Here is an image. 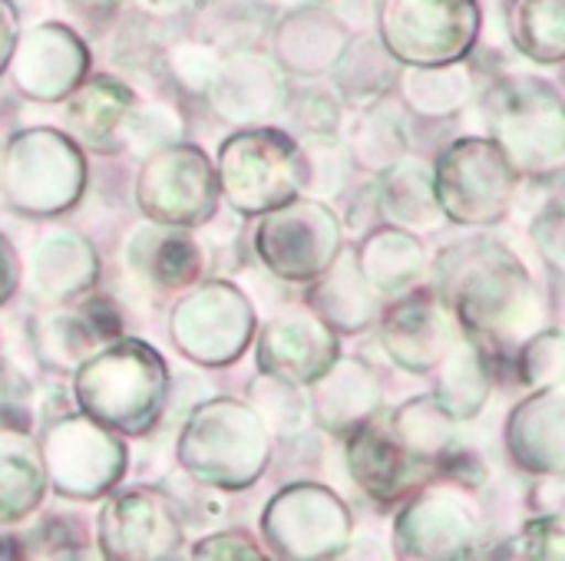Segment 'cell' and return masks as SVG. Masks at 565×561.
<instances>
[{
    "label": "cell",
    "instance_id": "obj_12",
    "mask_svg": "<svg viewBox=\"0 0 565 561\" xmlns=\"http://www.w3.org/2000/svg\"><path fill=\"white\" fill-rule=\"evenodd\" d=\"M262 532L278 559H338L351 546V513L331 489L291 486L268 503Z\"/></svg>",
    "mask_w": 565,
    "mask_h": 561
},
{
    "label": "cell",
    "instance_id": "obj_7",
    "mask_svg": "<svg viewBox=\"0 0 565 561\" xmlns=\"http://www.w3.org/2000/svg\"><path fill=\"white\" fill-rule=\"evenodd\" d=\"M377 40L401 66L463 63L480 36L477 0H374Z\"/></svg>",
    "mask_w": 565,
    "mask_h": 561
},
{
    "label": "cell",
    "instance_id": "obj_35",
    "mask_svg": "<svg viewBox=\"0 0 565 561\" xmlns=\"http://www.w3.org/2000/svg\"><path fill=\"white\" fill-rule=\"evenodd\" d=\"M404 103L420 116H450L470 96V73L460 63L444 66H411L401 76Z\"/></svg>",
    "mask_w": 565,
    "mask_h": 561
},
{
    "label": "cell",
    "instance_id": "obj_32",
    "mask_svg": "<svg viewBox=\"0 0 565 561\" xmlns=\"http://www.w3.org/2000/svg\"><path fill=\"white\" fill-rule=\"evenodd\" d=\"M460 420H454L440 403L437 397H417L411 403H404L394 420H391V430L397 433V440L420 460L434 463L437 473L440 466L460 450Z\"/></svg>",
    "mask_w": 565,
    "mask_h": 561
},
{
    "label": "cell",
    "instance_id": "obj_33",
    "mask_svg": "<svg viewBox=\"0 0 565 561\" xmlns=\"http://www.w3.org/2000/svg\"><path fill=\"white\" fill-rule=\"evenodd\" d=\"M507 30L523 56L559 66L565 56V0H510Z\"/></svg>",
    "mask_w": 565,
    "mask_h": 561
},
{
    "label": "cell",
    "instance_id": "obj_41",
    "mask_svg": "<svg viewBox=\"0 0 565 561\" xmlns=\"http://www.w3.org/2000/svg\"><path fill=\"white\" fill-rule=\"evenodd\" d=\"M179 129H182L179 126V116L169 106H162V103H149V106L136 109V112L129 106V112L122 119L126 142L132 149L146 152V155L156 152V149H162V145H172L179 139Z\"/></svg>",
    "mask_w": 565,
    "mask_h": 561
},
{
    "label": "cell",
    "instance_id": "obj_26",
    "mask_svg": "<svg viewBox=\"0 0 565 561\" xmlns=\"http://www.w3.org/2000/svg\"><path fill=\"white\" fill-rule=\"evenodd\" d=\"M354 261H358L361 278L381 298H394V294H404L424 274L427 251L414 231L384 225L361 241V248L354 251Z\"/></svg>",
    "mask_w": 565,
    "mask_h": 561
},
{
    "label": "cell",
    "instance_id": "obj_43",
    "mask_svg": "<svg viewBox=\"0 0 565 561\" xmlns=\"http://www.w3.org/2000/svg\"><path fill=\"white\" fill-rule=\"evenodd\" d=\"M0 430H30V380L0 360Z\"/></svg>",
    "mask_w": 565,
    "mask_h": 561
},
{
    "label": "cell",
    "instance_id": "obj_24",
    "mask_svg": "<svg viewBox=\"0 0 565 561\" xmlns=\"http://www.w3.org/2000/svg\"><path fill=\"white\" fill-rule=\"evenodd\" d=\"M381 294L361 278L354 255H338L324 274L315 278L308 291V308L334 331V334H354L371 327L381 317Z\"/></svg>",
    "mask_w": 565,
    "mask_h": 561
},
{
    "label": "cell",
    "instance_id": "obj_29",
    "mask_svg": "<svg viewBox=\"0 0 565 561\" xmlns=\"http://www.w3.org/2000/svg\"><path fill=\"white\" fill-rule=\"evenodd\" d=\"M40 446L23 430H0V526L23 522L43 499Z\"/></svg>",
    "mask_w": 565,
    "mask_h": 561
},
{
    "label": "cell",
    "instance_id": "obj_14",
    "mask_svg": "<svg viewBox=\"0 0 565 561\" xmlns=\"http://www.w3.org/2000/svg\"><path fill=\"white\" fill-rule=\"evenodd\" d=\"M96 542L109 561L172 559L182 546V516L159 489H126L103 506Z\"/></svg>",
    "mask_w": 565,
    "mask_h": 561
},
{
    "label": "cell",
    "instance_id": "obj_11",
    "mask_svg": "<svg viewBox=\"0 0 565 561\" xmlns=\"http://www.w3.org/2000/svg\"><path fill=\"white\" fill-rule=\"evenodd\" d=\"M46 479L70 499H96L122 479L126 446L86 413H60L40 443Z\"/></svg>",
    "mask_w": 565,
    "mask_h": 561
},
{
    "label": "cell",
    "instance_id": "obj_19",
    "mask_svg": "<svg viewBox=\"0 0 565 561\" xmlns=\"http://www.w3.org/2000/svg\"><path fill=\"white\" fill-rule=\"evenodd\" d=\"M338 360V334L311 311L295 308L275 317L258 341V367L295 387H311Z\"/></svg>",
    "mask_w": 565,
    "mask_h": 561
},
{
    "label": "cell",
    "instance_id": "obj_49",
    "mask_svg": "<svg viewBox=\"0 0 565 561\" xmlns=\"http://www.w3.org/2000/svg\"><path fill=\"white\" fill-rule=\"evenodd\" d=\"M17 278H20L17 251H13V245L0 235V304L17 291Z\"/></svg>",
    "mask_w": 565,
    "mask_h": 561
},
{
    "label": "cell",
    "instance_id": "obj_23",
    "mask_svg": "<svg viewBox=\"0 0 565 561\" xmlns=\"http://www.w3.org/2000/svg\"><path fill=\"white\" fill-rule=\"evenodd\" d=\"M126 258L139 278H146L149 284L166 288V291L195 284L205 268L202 248L189 235V228H172V225H159V222L139 228L129 238Z\"/></svg>",
    "mask_w": 565,
    "mask_h": 561
},
{
    "label": "cell",
    "instance_id": "obj_20",
    "mask_svg": "<svg viewBox=\"0 0 565 561\" xmlns=\"http://www.w3.org/2000/svg\"><path fill=\"white\" fill-rule=\"evenodd\" d=\"M563 384L540 387L530 400H523L507 423V446L520 470L536 476H563Z\"/></svg>",
    "mask_w": 565,
    "mask_h": 561
},
{
    "label": "cell",
    "instance_id": "obj_47",
    "mask_svg": "<svg viewBox=\"0 0 565 561\" xmlns=\"http://www.w3.org/2000/svg\"><path fill=\"white\" fill-rule=\"evenodd\" d=\"M298 119L305 122V129L308 132H331L334 126H338V106L328 99V96H321V93H311L305 103H301V109H298Z\"/></svg>",
    "mask_w": 565,
    "mask_h": 561
},
{
    "label": "cell",
    "instance_id": "obj_5",
    "mask_svg": "<svg viewBox=\"0 0 565 561\" xmlns=\"http://www.w3.org/2000/svg\"><path fill=\"white\" fill-rule=\"evenodd\" d=\"M215 179L238 215H265L305 192V149L281 129H242L222 142Z\"/></svg>",
    "mask_w": 565,
    "mask_h": 561
},
{
    "label": "cell",
    "instance_id": "obj_46",
    "mask_svg": "<svg viewBox=\"0 0 565 561\" xmlns=\"http://www.w3.org/2000/svg\"><path fill=\"white\" fill-rule=\"evenodd\" d=\"M533 238H536V245H540V251H543V258L553 265V271H563V202L559 198H553L543 212H540V218L533 222Z\"/></svg>",
    "mask_w": 565,
    "mask_h": 561
},
{
    "label": "cell",
    "instance_id": "obj_15",
    "mask_svg": "<svg viewBox=\"0 0 565 561\" xmlns=\"http://www.w3.org/2000/svg\"><path fill=\"white\" fill-rule=\"evenodd\" d=\"M377 321L387 357L411 374H430L460 337V327L437 288L401 294L391 308L381 311Z\"/></svg>",
    "mask_w": 565,
    "mask_h": 561
},
{
    "label": "cell",
    "instance_id": "obj_27",
    "mask_svg": "<svg viewBox=\"0 0 565 561\" xmlns=\"http://www.w3.org/2000/svg\"><path fill=\"white\" fill-rule=\"evenodd\" d=\"M132 106V89L113 76H93L66 96L63 122L66 129L96 152H109L122 119Z\"/></svg>",
    "mask_w": 565,
    "mask_h": 561
},
{
    "label": "cell",
    "instance_id": "obj_40",
    "mask_svg": "<svg viewBox=\"0 0 565 561\" xmlns=\"http://www.w3.org/2000/svg\"><path fill=\"white\" fill-rule=\"evenodd\" d=\"M565 549V529L563 516H540L533 522H526L497 555L500 559H520V561H559Z\"/></svg>",
    "mask_w": 565,
    "mask_h": 561
},
{
    "label": "cell",
    "instance_id": "obj_9",
    "mask_svg": "<svg viewBox=\"0 0 565 561\" xmlns=\"http://www.w3.org/2000/svg\"><path fill=\"white\" fill-rule=\"evenodd\" d=\"M341 222L321 198L295 195L291 202L265 212L262 225L255 228V255L275 278L288 284H311L331 268V261L341 255Z\"/></svg>",
    "mask_w": 565,
    "mask_h": 561
},
{
    "label": "cell",
    "instance_id": "obj_17",
    "mask_svg": "<svg viewBox=\"0 0 565 561\" xmlns=\"http://www.w3.org/2000/svg\"><path fill=\"white\" fill-rule=\"evenodd\" d=\"M480 539L473 506L457 489H417L394 526L404 559H467Z\"/></svg>",
    "mask_w": 565,
    "mask_h": 561
},
{
    "label": "cell",
    "instance_id": "obj_21",
    "mask_svg": "<svg viewBox=\"0 0 565 561\" xmlns=\"http://www.w3.org/2000/svg\"><path fill=\"white\" fill-rule=\"evenodd\" d=\"M285 79L281 66L265 56H232L218 63V73L212 79V99L215 109L232 122H265L285 106Z\"/></svg>",
    "mask_w": 565,
    "mask_h": 561
},
{
    "label": "cell",
    "instance_id": "obj_48",
    "mask_svg": "<svg viewBox=\"0 0 565 561\" xmlns=\"http://www.w3.org/2000/svg\"><path fill=\"white\" fill-rule=\"evenodd\" d=\"M20 36V20H17V7L10 0H0V76L7 73L10 53L17 46Z\"/></svg>",
    "mask_w": 565,
    "mask_h": 561
},
{
    "label": "cell",
    "instance_id": "obj_8",
    "mask_svg": "<svg viewBox=\"0 0 565 561\" xmlns=\"http://www.w3.org/2000/svg\"><path fill=\"white\" fill-rule=\"evenodd\" d=\"M0 179L13 208L56 215L79 202L86 188V162L70 136L56 129H26L10 139Z\"/></svg>",
    "mask_w": 565,
    "mask_h": 561
},
{
    "label": "cell",
    "instance_id": "obj_44",
    "mask_svg": "<svg viewBox=\"0 0 565 561\" xmlns=\"http://www.w3.org/2000/svg\"><path fill=\"white\" fill-rule=\"evenodd\" d=\"M192 559H235V561H262L265 552L255 546L248 532H218L212 539H202L192 546Z\"/></svg>",
    "mask_w": 565,
    "mask_h": 561
},
{
    "label": "cell",
    "instance_id": "obj_6",
    "mask_svg": "<svg viewBox=\"0 0 565 561\" xmlns=\"http://www.w3.org/2000/svg\"><path fill=\"white\" fill-rule=\"evenodd\" d=\"M520 172L487 136H467L450 142L434 169V195L454 225L487 228L510 215Z\"/></svg>",
    "mask_w": 565,
    "mask_h": 561
},
{
    "label": "cell",
    "instance_id": "obj_42",
    "mask_svg": "<svg viewBox=\"0 0 565 561\" xmlns=\"http://www.w3.org/2000/svg\"><path fill=\"white\" fill-rule=\"evenodd\" d=\"M33 546L30 555L36 559H83L86 555V539L79 536V526L73 519H60V516H50L46 522H40L30 539Z\"/></svg>",
    "mask_w": 565,
    "mask_h": 561
},
{
    "label": "cell",
    "instance_id": "obj_51",
    "mask_svg": "<svg viewBox=\"0 0 565 561\" xmlns=\"http://www.w3.org/2000/svg\"><path fill=\"white\" fill-rule=\"evenodd\" d=\"M265 3H271V7H288V10H295V7H301V3H308V0H265Z\"/></svg>",
    "mask_w": 565,
    "mask_h": 561
},
{
    "label": "cell",
    "instance_id": "obj_38",
    "mask_svg": "<svg viewBox=\"0 0 565 561\" xmlns=\"http://www.w3.org/2000/svg\"><path fill=\"white\" fill-rule=\"evenodd\" d=\"M252 410L262 417V423H271L275 433H295L308 413L301 387L285 384V380L268 377V374H262L252 384Z\"/></svg>",
    "mask_w": 565,
    "mask_h": 561
},
{
    "label": "cell",
    "instance_id": "obj_31",
    "mask_svg": "<svg viewBox=\"0 0 565 561\" xmlns=\"http://www.w3.org/2000/svg\"><path fill=\"white\" fill-rule=\"evenodd\" d=\"M377 208L397 228H434L444 218L434 195V172L414 159H397L377 182Z\"/></svg>",
    "mask_w": 565,
    "mask_h": 561
},
{
    "label": "cell",
    "instance_id": "obj_10",
    "mask_svg": "<svg viewBox=\"0 0 565 561\" xmlns=\"http://www.w3.org/2000/svg\"><path fill=\"white\" fill-rule=\"evenodd\" d=\"M136 205L149 222L159 225H205L218 208V179L209 155L185 142L149 152L136 179Z\"/></svg>",
    "mask_w": 565,
    "mask_h": 561
},
{
    "label": "cell",
    "instance_id": "obj_39",
    "mask_svg": "<svg viewBox=\"0 0 565 561\" xmlns=\"http://www.w3.org/2000/svg\"><path fill=\"white\" fill-rule=\"evenodd\" d=\"M513 374L526 387H553L563 384V334L536 331L513 357Z\"/></svg>",
    "mask_w": 565,
    "mask_h": 561
},
{
    "label": "cell",
    "instance_id": "obj_36",
    "mask_svg": "<svg viewBox=\"0 0 565 561\" xmlns=\"http://www.w3.org/2000/svg\"><path fill=\"white\" fill-rule=\"evenodd\" d=\"M404 152H407V129L391 109H367L358 119L351 136V155L358 159V165L381 172L397 159H404Z\"/></svg>",
    "mask_w": 565,
    "mask_h": 561
},
{
    "label": "cell",
    "instance_id": "obj_3",
    "mask_svg": "<svg viewBox=\"0 0 565 561\" xmlns=\"http://www.w3.org/2000/svg\"><path fill=\"white\" fill-rule=\"evenodd\" d=\"M490 139L520 175L559 179L565 169V112L556 86L540 76H503L483 93Z\"/></svg>",
    "mask_w": 565,
    "mask_h": 561
},
{
    "label": "cell",
    "instance_id": "obj_30",
    "mask_svg": "<svg viewBox=\"0 0 565 561\" xmlns=\"http://www.w3.org/2000/svg\"><path fill=\"white\" fill-rule=\"evenodd\" d=\"M430 374L437 377L434 397L454 420H473L490 400L493 367L463 334L454 341V347Z\"/></svg>",
    "mask_w": 565,
    "mask_h": 561
},
{
    "label": "cell",
    "instance_id": "obj_45",
    "mask_svg": "<svg viewBox=\"0 0 565 561\" xmlns=\"http://www.w3.org/2000/svg\"><path fill=\"white\" fill-rule=\"evenodd\" d=\"M172 66H175V76H182L189 86H212L215 73H218V60L212 50L205 46H195V43H185V46H175L172 50Z\"/></svg>",
    "mask_w": 565,
    "mask_h": 561
},
{
    "label": "cell",
    "instance_id": "obj_37",
    "mask_svg": "<svg viewBox=\"0 0 565 561\" xmlns=\"http://www.w3.org/2000/svg\"><path fill=\"white\" fill-rule=\"evenodd\" d=\"M93 347H99V341L93 337L79 308L66 314H50L40 324V350L56 367H79L93 354Z\"/></svg>",
    "mask_w": 565,
    "mask_h": 561
},
{
    "label": "cell",
    "instance_id": "obj_28",
    "mask_svg": "<svg viewBox=\"0 0 565 561\" xmlns=\"http://www.w3.org/2000/svg\"><path fill=\"white\" fill-rule=\"evenodd\" d=\"M99 271L96 251L86 238L60 231L36 245L33 251V291L46 301H70L93 288Z\"/></svg>",
    "mask_w": 565,
    "mask_h": 561
},
{
    "label": "cell",
    "instance_id": "obj_2",
    "mask_svg": "<svg viewBox=\"0 0 565 561\" xmlns=\"http://www.w3.org/2000/svg\"><path fill=\"white\" fill-rule=\"evenodd\" d=\"M73 397L86 417L113 433L142 436L169 403V367L149 344L116 337L76 367Z\"/></svg>",
    "mask_w": 565,
    "mask_h": 561
},
{
    "label": "cell",
    "instance_id": "obj_13",
    "mask_svg": "<svg viewBox=\"0 0 565 561\" xmlns=\"http://www.w3.org/2000/svg\"><path fill=\"white\" fill-rule=\"evenodd\" d=\"M255 311L248 298L228 281H205L185 294L172 311L175 347L205 367L232 364L252 341Z\"/></svg>",
    "mask_w": 565,
    "mask_h": 561
},
{
    "label": "cell",
    "instance_id": "obj_4",
    "mask_svg": "<svg viewBox=\"0 0 565 561\" xmlns=\"http://www.w3.org/2000/svg\"><path fill=\"white\" fill-rule=\"evenodd\" d=\"M271 460V440L262 417L238 400H212L202 403L182 436H179V463L199 483L215 489H245L252 486Z\"/></svg>",
    "mask_w": 565,
    "mask_h": 561
},
{
    "label": "cell",
    "instance_id": "obj_34",
    "mask_svg": "<svg viewBox=\"0 0 565 561\" xmlns=\"http://www.w3.org/2000/svg\"><path fill=\"white\" fill-rule=\"evenodd\" d=\"M397 69L401 63L387 53V46L377 36L364 33L344 43L334 63V79L348 99L367 103V99L384 96L397 83Z\"/></svg>",
    "mask_w": 565,
    "mask_h": 561
},
{
    "label": "cell",
    "instance_id": "obj_50",
    "mask_svg": "<svg viewBox=\"0 0 565 561\" xmlns=\"http://www.w3.org/2000/svg\"><path fill=\"white\" fill-rule=\"evenodd\" d=\"M139 3L152 13H175L185 0H139Z\"/></svg>",
    "mask_w": 565,
    "mask_h": 561
},
{
    "label": "cell",
    "instance_id": "obj_18",
    "mask_svg": "<svg viewBox=\"0 0 565 561\" xmlns=\"http://www.w3.org/2000/svg\"><path fill=\"white\" fill-rule=\"evenodd\" d=\"M7 69L26 99L53 103L66 99L83 83L89 69V53L70 26L50 20L17 36Z\"/></svg>",
    "mask_w": 565,
    "mask_h": 561
},
{
    "label": "cell",
    "instance_id": "obj_22",
    "mask_svg": "<svg viewBox=\"0 0 565 561\" xmlns=\"http://www.w3.org/2000/svg\"><path fill=\"white\" fill-rule=\"evenodd\" d=\"M348 40V23L338 13L301 3L275 30V60L278 66L301 76L328 73L338 63Z\"/></svg>",
    "mask_w": 565,
    "mask_h": 561
},
{
    "label": "cell",
    "instance_id": "obj_16",
    "mask_svg": "<svg viewBox=\"0 0 565 561\" xmlns=\"http://www.w3.org/2000/svg\"><path fill=\"white\" fill-rule=\"evenodd\" d=\"M348 470L351 479L367 493L374 503H397L424 489L434 476L437 466L414 456L391 423H381L377 413L367 417L364 423L351 427L348 433Z\"/></svg>",
    "mask_w": 565,
    "mask_h": 561
},
{
    "label": "cell",
    "instance_id": "obj_25",
    "mask_svg": "<svg viewBox=\"0 0 565 561\" xmlns=\"http://www.w3.org/2000/svg\"><path fill=\"white\" fill-rule=\"evenodd\" d=\"M311 387V410L318 423L331 433H348L381 410L377 374L361 360L338 357Z\"/></svg>",
    "mask_w": 565,
    "mask_h": 561
},
{
    "label": "cell",
    "instance_id": "obj_1",
    "mask_svg": "<svg viewBox=\"0 0 565 561\" xmlns=\"http://www.w3.org/2000/svg\"><path fill=\"white\" fill-rule=\"evenodd\" d=\"M434 288L490 367L513 374L516 350L543 324V301L526 265L497 238H467L440 255Z\"/></svg>",
    "mask_w": 565,
    "mask_h": 561
}]
</instances>
